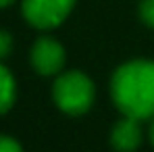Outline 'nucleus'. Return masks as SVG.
<instances>
[{"instance_id": "obj_1", "label": "nucleus", "mask_w": 154, "mask_h": 152, "mask_svg": "<svg viewBox=\"0 0 154 152\" xmlns=\"http://www.w3.org/2000/svg\"><path fill=\"white\" fill-rule=\"evenodd\" d=\"M110 98L127 117L154 119V60L135 58L117 67L110 77Z\"/></svg>"}, {"instance_id": "obj_2", "label": "nucleus", "mask_w": 154, "mask_h": 152, "mask_svg": "<svg viewBox=\"0 0 154 152\" xmlns=\"http://www.w3.org/2000/svg\"><path fill=\"white\" fill-rule=\"evenodd\" d=\"M52 98L63 113L77 117L92 108L96 100V85L85 73L77 69L60 71L52 85Z\"/></svg>"}, {"instance_id": "obj_3", "label": "nucleus", "mask_w": 154, "mask_h": 152, "mask_svg": "<svg viewBox=\"0 0 154 152\" xmlns=\"http://www.w3.org/2000/svg\"><path fill=\"white\" fill-rule=\"evenodd\" d=\"M77 0H23L21 13L35 29H54L75 8Z\"/></svg>"}, {"instance_id": "obj_4", "label": "nucleus", "mask_w": 154, "mask_h": 152, "mask_svg": "<svg viewBox=\"0 0 154 152\" xmlns=\"http://www.w3.org/2000/svg\"><path fill=\"white\" fill-rule=\"evenodd\" d=\"M29 58H31V67L44 77H52L58 75L63 69H65V63H67V52L63 48V44L54 38H38L31 46L29 52Z\"/></svg>"}, {"instance_id": "obj_5", "label": "nucleus", "mask_w": 154, "mask_h": 152, "mask_svg": "<svg viewBox=\"0 0 154 152\" xmlns=\"http://www.w3.org/2000/svg\"><path fill=\"white\" fill-rule=\"evenodd\" d=\"M142 140H144V133H142L140 121L127 115H123V119H119L110 129V146L117 152L137 150Z\"/></svg>"}, {"instance_id": "obj_6", "label": "nucleus", "mask_w": 154, "mask_h": 152, "mask_svg": "<svg viewBox=\"0 0 154 152\" xmlns=\"http://www.w3.org/2000/svg\"><path fill=\"white\" fill-rule=\"evenodd\" d=\"M17 98V83L13 73L0 63V115H4L6 110L13 108Z\"/></svg>"}, {"instance_id": "obj_7", "label": "nucleus", "mask_w": 154, "mask_h": 152, "mask_svg": "<svg viewBox=\"0 0 154 152\" xmlns=\"http://www.w3.org/2000/svg\"><path fill=\"white\" fill-rule=\"evenodd\" d=\"M137 13H140L142 23L154 29V0H140V4H137Z\"/></svg>"}, {"instance_id": "obj_8", "label": "nucleus", "mask_w": 154, "mask_h": 152, "mask_svg": "<svg viewBox=\"0 0 154 152\" xmlns=\"http://www.w3.org/2000/svg\"><path fill=\"white\" fill-rule=\"evenodd\" d=\"M0 152H23V148L15 138L0 133Z\"/></svg>"}, {"instance_id": "obj_9", "label": "nucleus", "mask_w": 154, "mask_h": 152, "mask_svg": "<svg viewBox=\"0 0 154 152\" xmlns=\"http://www.w3.org/2000/svg\"><path fill=\"white\" fill-rule=\"evenodd\" d=\"M11 50H13V38H11V33L0 29V58L8 56Z\"/></svg>"}, {"instance_id": "obj_10", "label": "nucleus", "mask_w": 154, "mask_h": 152, "mask_svg": "<svg viewBox=\"0 0 154 152\" xmlns=\"http://www.w3.org/2000/svg\"><path fill=\"white\" fill-rule=\"evenodd\" d=\"M148 140H150V144L154 146V119H152V123H150V129H148Z\"/></svg>"}, {"instance_id": "obj_11", "label": "nucleus", "mask_w": 154, "mask_h": 152, "mask_svg": "<svg viewBox=\"0 0 154 152\" xmlns=\"http://www.w3.org/2000/svg\"><path fill=\"white\" fill-rule=\"evenodd\" d=\"M13 0H0V8H4V6H8Z\"/></svg>"}]
</instances>
